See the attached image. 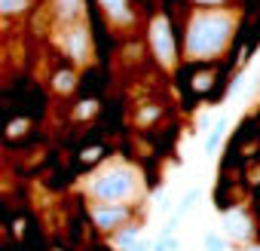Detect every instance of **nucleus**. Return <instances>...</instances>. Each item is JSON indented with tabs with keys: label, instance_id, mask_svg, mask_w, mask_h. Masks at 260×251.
Here are the masks:
<instances>
[{
	"label": "nucleus",
	"instance_id": "nucleus-1",
	"mask_svg": "<svg viewBox=\"0 0 260 251\" xmlns=\"http://www.w3.org/2000/svg\"><path fill=\"white\" fill-rule=\"evenodd\" d=\"M239 16L230 10H196L187 22L184 34V58L187 61H211L226 52L236 34Z\"/></svg>",
	"mask_w": 260,
	"mask_h": 251
},
{
	"label": "nucleus",
	"instance_id": "nucleus-2",
	"mask_svg": "<svg viewBox=\"0 0 260 251\" xmlns=\"http://www.w3.org/2000/svg\"><path fill=\"white\" fill-rule=\"evenodd\" d=\"M86 193L92 202H107V205H132L135 199L144 196L141 172L132 163H107L101 166L89 181Z\"/></svg>",
	"mask_w": 260,
	"mask_h": 251
},
{
	"label": "nucleus",
	"instance_id": "nucleus-3",
	"mask_svg": "<svg viewBox=\"0 0 260 251\" xmlns=\"http://www.w3.org/2000/svg\"><path fill=\"white\" fill-rule=\"evenodd\" d=\"M58 46L74 65H89L92 61V34L83 22L74 25H58Z\"/></svg>",
	"mask_w": 260,
	"mask_h": 251
},
{
	"label": "nucleus",
	"instance_id": "nucleus-4",
	"mask_svg": "<svg viewBox=\"0 0 260 251\" xmlns=\"http://www.w3.org/2000/svg\"><path fill=\"white\" fill-rule=\"evenodd\" d=\"M150 46H153V55L156 61L166 68V71H175V40H172V25L166 16H156L153 25H150Z\"/></svg>",
	"mask_w": 260,
	"mask_h": 251
},
{
	"label": "nucleus",
	"instance_id": "nucleus-5",
	"mask_svg": "<svg viewBox=\"0 0 260 251\" xmlns=\"http://www.w3.org/2000/svg\"><path fill=\"white\" fill-rule=\"evenodd\" d=\"M128 205H107V202H92L89 205V217L101 233H116L122 227H128Z\"/></svg>",
	"mask_w": 260,
	"mask_h": 251
},
{
	"label": "nucleus",
	"instance_id": "nucleus-6",
	"mask_svg": "<svg viewBox=\"0 0 260 251\" xmlns=\"http://www.w3.org/2000/svg\"><path fill=\"white\" fill-rule=\"evenodd\" d=\"M98 7L104 13V19L113 25V28H132L135 22V10L128 0H98Z\"/></svg>",
	"mask_w": 260,
	"mask_h": 251
},
{
	"label": "nucleus",
	"instance_id": "nucleus-7",
	"mask_svg": "<svg viewBox=\"0 0 260 251\" xmlns=\"http://www.w3.org/2000/svg\"><path fill=\"white\" fill-rule=\"evenodd\" d=\"M83 0H52V16L58 25H74L83 22Z\"/></svg>",
	"mask_w": 260,
	"mask_h": 251
},
{
	"label": "nucleus",
	"instance_id": "nucleus-8",
	"mask_svg": "<svg viewBox=\"0 0 260 251\" xmlns=\"http://www.w3.org/2000/svg\"><path fill=\"white\" fill-rule=\"evenodd\" d=\"M74 89H77V71L74 68H64L52 77V92L55 95H71Z\"/></svg>",
	"mask_w": 260,
	"mask_h": 251
},
{
	"label": "nucleus",
	"instance_id": "nucleus-9",
	"mask_svg": "<svg viewBox=\"0 0 260 251\" xmlns=\"http://www.w3.org/2000/svg\"><path fill=\"white\" fill-rule=\"evenodd\" d=\"M31 10V0H0V13L4 16H19Z\"/></svg>",
	"mask_w": 260,
	"mask_h": 251
},
{
	"label": "nucleus",
	"instance_id": "nucleus-10",
	"mask_svg": "<svg viewBox=\"0 0 260 251\" xmlns=\"http://www.w3.org/2000/svg\"><path fill=\"white\" fill-rule=\"evenodd\" d=\"M135 236H138V227H122V233H116V239H113V245L119 248V251H128L132 248V242H135Z\"/></svg>",
	"mask_w": 260,
	"mask_h": 251
},
{
	"label": "nucleus",
	"instance_id": "nucleus-11",
	"mask_svg": "<svg viewBox=\"0 0 260 251\" xmlns=\"http://www.w3.org/2000/svg\"><path fill=\"white\" fill-rule=\"evenodd\" d=\"M95 113H98V101H92V98H89V101H80V104H77L74 119H77V122H83V119H92Z\"/></svg>",
	"mask_w": 260,
	"mask_h": 251
},
{
	"label": "nucleus",
	"instance_id": "nucleus-12",
	"mask_svg": "<svg viewBox=\"0 0 260 251\" xmlns=\"http://www.w3.org/2000/svg\"><path fill=\"white\" fill-rule=\"evenodd\" d=\"M28 129H31L28 119H13L10 129H7V135H10V138H22V135H28Z\"/></svg>",
	"mask_w": 260,
	"mask_h": 251
},
{
	"label": "nucleus",
	"instance_id": "nucleus-13",
	"mask_svg": "<svg viewBox=\"0 0 260 251\" xmlns=\"http://www.w3.org/2000/svg\"><path fill=\"white\" fill-rule=\"evenodd\" d=\"M156 116H159V107H156V104H147V107H144V110L138 113V122L144 125V122H153Z\"/></svg>",
	"mask_w": 260,
	"mask_h": 251
},
{
	"label": "nucleus",
	"instance_id": "nucleus-14",
	"mask_svg": "<svg viewBox=\"0 0 260 251\" xmlns=\"http://www.w3.org/2000/svg\"><path fill=\"white\" fill-rule=\"evenodd\" d=\"M211 80H214V74H199V77H193V89L205 92V89L211 86Z\"/></svg>",
	"mask_w": 260,
	"mask_h": 251
},
{
	"label": "nucleus",
	"instance_id": "nucleus-15",
	"mask_svg": "<svg viewBox=\"0 0 260 251\" xmlns=\"http://www.w3.org/2000/svg\"><path fill=\"white\" fill-rule=\"evenodd\" d=\"M101 156H104L101 147H86V150H83V163H95V160H101Z\"/></svg>",
	"mask_w": 260,
	"mask_h": 251
},
{
	"label": "nucleus",
	"instance_id": "nucleus-16",
	"mask_svg": "<svg viewBox=\"0 0 260 251\" xmlns=\"http://www.w3.org/2000/svg\"><path fill=\"white\" fill-rule=\"evenodd\" d=\"M205 248H208V251H223L226 242H223L220 236H208V239H205Z\"/></svg>",
	"mask_w": 260,
	"mask_h": 251
},
{
	"label": "nucleus",
	"instance_id": "nucleus-17",
	"mask_svg": "<svg viewBox=\"0 0 260 251\" xmlns=\"http://www.w3.org/2000/svg\"><path fill=\"white\" fill-rule=\"evenodd\" d=\"M196 7H220V4H226V0H193Z\"/></svg>",
	"mask_w": 260,
	"mask_h": 251
}]
</instances>
